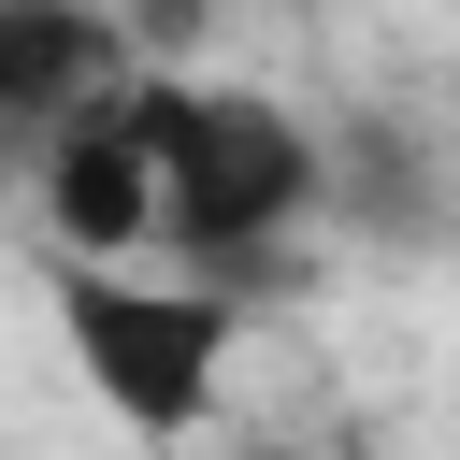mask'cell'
Masks as SVG:
<instances>
[{
  "label": "cell",
  "instance_id": "4",
  "mask_svg": "<svg viewBox=\"0 0 460 460\" xmlns=\"http://www.w3.org/2000/svg\"><path fill=\"white\" fill-rule=\"evenodd\" d=\"M101 86H129V43H115V14H86V0H0V115H72V101H101Z\"/></svg>",
  "mask_w": 460,
  "mask_h": 460
},
{
  "label": "cell",
  "instance_id": "2",
  "mask_svg": "<svg viewBox=\"0 0 460 460\" xmlns=\"http://www.w3.org/2000/svg\"><path fill=\"white\" fill-rule=\"evenodd\" d=\"M43 302H58V345H72V374L101 388V417L115 431H144V446H187L216 402H230V302L216 288H158V273H129V259H43Z\"/></svg>",
  "mask_w": 460,
  "mask_h": 460
},
{
  "label": "cell",
  "instance_id": "1",
  "mask_svg": "<svg viewBox=\"0 0 460 460\" xmlns=\"http://www.w3.org/2000/svg\"><path fill=\"white\" fill-rule=\"evenodd\" d=\"M129 129H144V158H158V244H273L316 187H331V158H316V129L288 115V101H259V86H172V72H129Z\"/></svg>",
  "mask_w": 460,
  "mask_h": 460
},
{
  "label": "cell",
  "instance_id": "3",
  "mask_svg": "<svg viewBox=\"0 0 460 460\" xmlns=\"http://www.w3.org/2000/svg\"><path fill=\"white\" fill-rule=\"evenodd\" d=\"M43 230H58L72 259H144V244H158V158H144V129H129V86L43 115Z\"/></svg>",
  "mask_w": 460,
  "mask_h": 460
}]
</instances>
